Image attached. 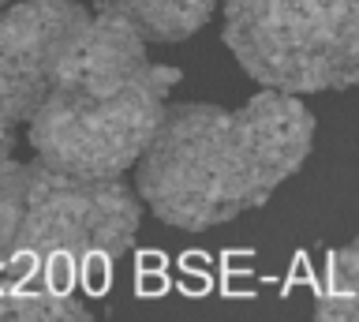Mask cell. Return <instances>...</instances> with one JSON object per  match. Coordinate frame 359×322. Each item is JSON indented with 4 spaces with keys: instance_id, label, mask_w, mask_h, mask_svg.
<instances>
[{
    "instance_id": "5b68a950",
    "label": "cell",
    "mask_w": 359,
    "mask_h": 322,
    "mask_svg": "<svg viewBox=\"0 0 359 322\" xmlns=\"http://www.w3.org/2000/svg\"><path fill=\"white\" fill-rule=\"evenodd\" d=\"M86 15L83 0H27L0 15V116L30 124L67 38Z\"/></svg>"
},
{
    "instance_id": "52a82bcc",
    "label": "cell",
    "mask_w": 359,
    "mask_h": 322,
    "mask_svg": "<svg viewBox=\"0 0 359 322\" xmlns=\"http://www.w3.org/2000/svg\"><path fill=\"white\" fill-rule=\"evenodd\" d=\"M86 315L90 307L53 277L0 270V318H86Z\"/></svg>"
},
{
    "instance_id": "6da1fadb",
    "label": "cell",
    "mask_w": 359,
    "mask_h": 322,
    "mask_svg": "<svg viewBox=\"0 0 359 322\" xmlns=\"http://www.w3.org/2000/svg\"><path fill=\"white\" fill-rule=\"evenodd\" d=\"M311 142L314 116L269 86L240 109L168 105L135 165V187L165 225L202 232L262 206L299 173Z\"/></svg>"
},
{
    "instance_id": "9c48e42d",
    "label": "cell",
    "mask_w": 359,
    "mask_h": 322,
    "mask_svg": "<svg viewBox=\"0 0 359 322\" xmlns=\"http://www.w3.org/2000/svg\"><path fill=\"white\" fill-rule=\"evenodd\" d=\"M11 147H15V131H11L8 116H0V161L11 158Z\"/></svg>"
},
{
    "instance_id": "ba28073f",
    "label": "cell",
    "mask_w": 359,
    "mask_h": 322,
    "mask_svg": "<svg viewBox=\"0 0 359 322\" xmlns=\"http://www.w3.org/2000/svg\"><path fill=\"white\" fill-rule=\"evenodd\" d=\"M318 318H359V236L325 259L322 281L314 288Z\"/></svg>"
},
{
    "instance_id": "277c9868",
    "label": "cell",
    "mask_w": 359,
    "mask_h": 322,
    "mask_svg": "<svg viewBox=\"0 0 359 322\" xmlns=\"http://www.w3.org/2000/svg\"><path fill=\"white\" fill-rule=\"evenodd\" d=\"M224 46L269 90H352L359 0H224Z\"/></svg>"
},
{
    "instance_id": "8992f818",
    "label": "cell",
    "mask_w": 359,
    "mask_h": 322,
    "mask_svg": "<svg viewBox=\"0 0 359 322\" xmlns=\"http://www.w3.org/2000/svg\"><path fill=\"white\" fill-rule=\"evenodd\" d=\"M94 8L131 23L146 41H184L202 30L217 0H94Z\"/></svg>"
},
{
    "instance_id": "30bf717a",
    "label": "cell",
    "mask_w": 359,
    "mask_h": 322,
    "mask_svg": "<svg viewBox=\"0 0 359 322\" xmlns=\"http://www.w3.org/2000/svg\"><path fill=\"white\" fill-rule=\"evenodd\" d=\"M0 4H4V0H0Z\"/></svg>"
},
{
    "instance_id": "7a4b0ae2",
    "label": "cell",
    "mask_w": 359,
    "mask_h": 322,
    "mask_svg": "<svg viewBox=\"0 0 359 322\" xmlns=\"http://www.w3.org/2000/svg\"><path fill=\"white\" fill-rule=\"evenodd\" d=\"M180 68L154 64L146 38L116 15H86L49 75L30 142L41 161L112 180L150 147Z\"/></svg>"
},
{
    "instance_id": "3957f363",
    "label": "cell",
    "mask_w": 359,
    "mask_h": 322,
    "mask_svg": "<svg viewBox=\"0 0 359 322\" xmlns=\"http://www.w3.org/2000/svg\"><path fill=\"white\" fill-rule=\"evenodd\" d=\"M142 206L112 176L64 173L49 161H0V270L101 288L135 248Z\"/></svg>"
}]
</instances>
